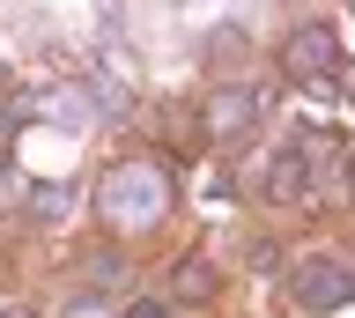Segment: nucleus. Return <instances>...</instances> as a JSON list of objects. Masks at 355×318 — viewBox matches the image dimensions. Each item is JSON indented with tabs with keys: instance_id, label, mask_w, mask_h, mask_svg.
Returning <instances> with one entry per match:
<instances>
[{
	"instance_id": "1",
	"label": "nucleus",
	"mask_w": 355,
	"mask_h": 318,
	"mask_svg": "<svg viewBox=\"0 0 355 318\" xmlns=\"http://www.w3.org/2000/svg\"><path fill=\"white\" fill-rule=\"evenodd\" d=\"M155 207H163V178H155L148 163H133V170H119V178L104 185V215H111V222H126V229L155 222Z\"/></svg>"
},
{
	"instance_id": "2",
	"label": "nucleus",
	"mask_w": 355,
	"mask_h": 318,
	"mask_svg": "<svg viewBox=\"0 0 355 318\" xmlns=\"http://www.w3.org/2000/svg\"><path fill=\"white\" fill-rule=\"evenodd\" d=\"M288 296H296V311H333L340 296H355V274L348 267H333V259H304V267L288 274Z\"/></svg>"
},
{
	"instance_id": "3",
	"label": "nucleus",
	"mask_w": 355,
	"mask_h": 318,
	"mask_svg": "<svg viewBox=\"0 0 355 318\" xmlns=\"http://www.w3.org/2000/svg\"><path fill=\"white\" fill-rule=\"evenodd\" d=\"M282 60H288L296 74H304V82L333 89V30H326V23H304V30H296V37L282 45Z\"/></svg>"
},
{
	"instance_id": "4",
	"label": "nucleus",
	"mask_w": 355,
	"mask_h": 318,
	"mask_svg": "<svg viewBox=\"0 0 355 318\" xmlns=\"http://www.w3.org/2000/svg\"><path fill=\"white\" fill-rule=\"evenodd\" d=\"M252 118H259V89H222V96H207V126H215V134H244V126H252Z\"/></svg>"
},
{
	"instance_id": "5",
	"label": "nucleus",
	"mask_w": 355,
	"mask_h": 318,
	"mask_svg": "<svg viewBox=\"0 0 355 318\" xmlns=\"http://www.w3.org/2000/svg\"><path fill=\"white\" fill-rule=\"evenodd\" d=\"M126 318H171V303H163V296H141V303H133Z\"/></svg>"
}]
</instances>
